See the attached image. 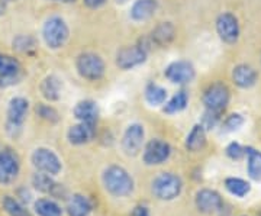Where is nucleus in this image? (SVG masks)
Here are the masks:
<instances>
[{"label": "nucleus", "mask_w": 261, "mask_h": 216, "mask_svg": "<svg viewBox=\"0 0 261 216\" xmlns=\"http://www.w3.org/2000/svg\"><path fill=\"white\" fill-rule=\"evenodd\" d=\"M102 181L105 188L115 198L128 196L134 190L132 176L121 166H109L103 171Z\"/></svg>", "instance_id": "nucleus-1"}, {"label": "nucleus", "mask_w": 261, "mask_h": 216, "mask_svg": "<svg viewBox=\"0 0 261 216\" xmlns=\"http://www.w3.org/2000/svg\"><path fill=\"white\" fill-rule=\"evenodd\" d=\"M183 181L174 173H160L151 183V192L159 200H174L180 196Z\"/></svg>", "instance_id": "nucleus-2"}, {"label": "nucleus", "mask_w": 261, "mask_h": 216, "mask_svg": "<svg viewBox=\"0 0 261 216\" xmlns=\"http://www.w3.org/2000/svg\"><path fill=\"white\" fill-rule=\"evenodd\" d=\"M29 113V102L27 97L16 96L10 99L6 111V131L10 137H18Z\"/></svg>", "instance_id": "nucleus-3"}, {"label": "nucleus", "mask_w": 261, "mask_h": 216, "mask_svg": "<svg viewBox=\"0 0 261 216\" xmlns=\"http://www.w3.org/2000/svg\"><path fill=\"white\" fill-rule=\"evenodd\" d=\"M70 37V29L65 20L60 16H53L45 20L42 26V38L49 49H60L65 45Z\"/></svg>", "instance_id": "nucleus-4"}, {"label": "nucleus", "mask_w": 261, "mask_h": 216, "mask_svg": "<svg viewBox=\"0 0 261 216\" xmlns=\"http://www.w3.org/2000/svg\"><path fill=\"white\" fill-rule=\"evenodd\" d=\"M75 67L79 74L89 82H99L106 71L103 58L94 52H82L77 57Z\"/></svg>", "instance_id": "nucleus-5"}, {"label": "nucleus", "mask_w": 261, "mask_h": 216, "mask_svg": "<svg viewBox=\"0 0 261 216\" xmlns=\"http://www.w3.org/2000/svg\"><path fill=\"white\" fill-rule=\"evenodd\" d=\"M229 99H231L229 89L221 82L207 86L203 93V104L207 111H212V112L224 113L226 106L229 104Z\"/></svg>", "instance_id": "nucleus-6"}, {"label": "nucleus", "mask_w": 261, "mask_h": 216, "mask_svg": "<svg viewBox=\"0 0 261 216\" xmlns=\"http://www.w3.org/2000/svg\"><path fill=\"white\" fill-rule=\"evenodd\" d=\"M23 78V68L18 58L0 54V89H8L20 83Z\"/></svg>", "instance_id": "nucleus-7"}, {"label": "nucleus", "mask_w": 261, "mask_h": 216, "mask_svg": "<svg viewBox=\"0 0 261 216\" xmlns=\"http://www.w3.org/2000/svg\"><path fill=\"white\" fill-rule=\"evenodd\" d=\"M31 161H32V166L38 171L49 174L53 177L57 176L63 169V163L60 160V157L54 151L45 148V147H41V148H37L34 151L31 155Z\"/></svg>", "instance_id": "nucleus-8"}, {"label": "nucleus", "mask_w": 261, "mask_h": 216, "mask_svg": "<svg viewBox=\"0 0 261 216\" xmlns=\"http://www.w3.org/2000/svg\"><path fill=\"white\" fill-rule=\"evenodd\" d=\"M148 57V48L142 44L122 47L116 54V66L122 70H132L145 63Z\"/></svg>", "instance_id": "nucleus-9"}, {"label": "nucleus", "mask_w": 261, "mask_h": 216, "mask_svg": "<svg viewBox=\"0 0 261 216\" xmlns=\"http://www.w3.org/2000/svg\"><path fill=\"white\" fill-rule=\"evenodd\" d=\"M20 171L19 155L12 148L0 150V184H12Z\"/></svg>", "instance_id": "nucleus-10"}, {"label": "nucleus", "mask_w": 261, "mask_h": 216, "mask_svg": "<svg viewBox=\"0 0 261 216\" xmlns=\"http://www.w3.org/2000/svg\"><path fill=\"white\" fill-rule=\"evenodd\" d=\"M216 32L225 44H235L240 38V20L231 12H224L216 19Z\"/></svg>", "instance_id": "nucleus-11"}, {"label": "nucleus", "mask_w": 261, "mask_h": 216, "mask_svg": "<svg viewBox=\"0 0 261 216\" xmlns=\"http://www.w3.org/2000/svg\"><path fill=\"white\" fill-rule=\"evenodd\" d=\"M171 147L170 144L160 138H154L147 142L142 152V160L147 166H160L170 158Z\"/></svg>", "instance_id": "nucleus-12"}, {"label": "nucleus", "mask_w": 261, "mask_h": 216, "mask_svg": "<svg viewBox=\"0 0 261 216\" xmlns=\"http://www.w3.org/2000/svg\"><path fill=\"white\" fill-rule=\"evenodd\" d=\"M164 75L168 82L174 83V85H189L195 80L196 70L193 64L186 60H178L173 61L171 64H168Z\"/></svg>", "instance_id": "nucleus-13"}, {"label": "nucleus", "mask_w": 261, "mask_h": 216, "mask_svg": "<svg viewBox=\"0 0 261 216\" xmlns=\"http://www.w3.org/2000/svg\"><path fill=\"white\" fill-rule=\"evenodd\" d=\"M195 205L197 207V210L205 213V215L221 212L225 206L221 195L216 190H212V188H202V190H199L196 193Z\"/></svg>", "instance_id": "nucleus-14"}, {"label": "nucleus", "mask_w": 261, "mask_h": 216, "mask_svg": "<svg viewBox=\"0 0 261 216\" xmlns=\"http://www.w3.org/2000/svg\"><path fill=\"white\" fill-rule=\"evenodd\" d=\"M145 140V131L144 126L140 123H130L129 126L123 132L122 137V150L125 151L126 155H137L140 154L141 148L144 145Z\"/></svg>", "instance_id": "nucleus-15"}, {"label": "nucleus", "mask_w": 261, "mask_h": 216, "mask_svg": "<svg viewBox=\"0 0 261 216\" xmlns=\"http://www.w3.org/2000/svg\"><path fill=\"white\" fill-rule=\"evenodd\" d=\"M96 137V123L79 122L70 126L67 131V140L71 145H84L93 141Z\"/></svg>", "instance_id": "nucleus-16"}, {"label": "nucleus", "mask_w": 261, "mask_h": 216, "mask_svg": "<svg viewBox=\"0 0 261 216\" xmlns=\"http://www.w3.org/2000/svg\"><path fill=\"white\" fill-rule=\"evenodd\" d=\"M258 80L257 70L250 64H238L232 70V82L240 89H251Z\"/></svg>", "instance_id": "nucleus-17"}, {"label": "nucleus", "mask_w": 261, "mask_h": 216, "mask_svg": "<svg viewBox=\"0 0 261 216\" xmlns=\"http://www.w3.org/2000/svg\"><path fill=\"white\" fill-rule=\"evenodd\" d=\"M159 9L157 0H135L130 8V19L135 22H144L151 19Z\"/></svg>", "instance_id": "nucleus-18"}, {"label": "nucleus", "mask_w": 261, "mask_h": 216, "mask_svg": "<svg viewBox=\"0 0 261 216\" xmlns=\"http://www.w3.org/2000/svg\"><path fill=\"white\" fill-rule=\"evenodd\" d=\"M73 113L79 122L96 123L99 119V106L93 100L86 99L75 104Z\"/></svg>", "instance_id": "nucleus-19"}, {"label": "nucleus", "mask_w": 261, "mask_h": 216, "mask_svg": "<svg viewBox=\"0 0 261 216\" xmlns=\"http://www.w3.org/2000/svg\"><path fill=\"white\" fill-rule=\"evenodd\" d=\"M176 37V28L171 22H161L151 32V42L159 47H167Z\"/></svg>", "instance_id": "nucleus-20"}, {"label": "nucleus", "mask_w": 261, "mask_h": 216, "mask_svg": "<svg viewBox=\"0 0 261 216\" xmlns=\"http://www.w3.org/2000/svg\"><path fill=\"white\" fill-rule=\"evenodd\" d=\"M65 209H67L68 216H89L92 209H93V205H92L90 199L87 196L75 193L68 199Z\"/></svg>", "instance_id": "nucleus-21"}, {"label": "nucleus", "mask_w": 261, "mask_h": 216, "mask_svg": "<svg viewBox=\"0 0 261 216\" xmlns=\"http://www.w3.org/2000/svg\"><path fill=\"white\" fill-rule=\"evenodd\" d=\"M206 145V129L200 125L196 123L195 126L190 129L187 133L186 141H185V147L187 151L190 152H199L205 148Z\"/></svg>", "instance_id": "nucleus-22"}, {"label": "nucleus", "mask_w": 261, "mask_h": 216, "mask_svg": "<svg viewBox=\"0 0 261 216\" xmlns=\"http://www.w3.org/2000/svg\"><path fill=\"white\" fill-rule=\"evenodd\" d=\"M61 80L57 75H47L39 86V90L48 102H57L61 97Z\"/></svg>", "instance_id": "nucleus-23"}, {"label": "nucleus", "mask_w": 261, "mask_h": 216, "mask_svg": "<svg viewBox=\"0 0 261 216\" xmlns=\"http://www.w3.org/2000/svg\"><path fill=\"white\" fill-rule=\"evenodd\" d=\"M247 157V170L252 180H261V151L252 147H245Z\"/></svg>", "instance_id": "nucleus-24"}, {"label": "nucleus", "mask_w": 261, "mask_h": 216, "mask_svg": "<svg viewBox=\"0 0 261 216\" xmlns=\"http://www.w3.org/2000/svg\"><path fill=\"white\" fill-rule=\"evenodd\" d=\"M32 186L37 188L38 192H41V193H49V195H54L56 193V188L58 187V184L54 181L53 176L45 174V173H41V171H38V173L34 174V177H32Z\"/></svg>", "instance_id": "nucleus-25"}, {"label": "nucleus", "mask_w": 261, "mask_h": 216, "mask_svg": "<svg viewBox=\"0 0 261 216\" xmlns=\"http://www.w3.org/2000/svg\"><path fill=\"white\" fill-rule=\"evenodd\" d=\"M145 100L149 106H161L167 102V90L155 83H149L145 89Z\"/></svg>", "instance_id": "nucleus-26"}, {"label": "nucleus", "mask_w": 261, "mask_h": 216, "mask_svg": "<svg viewBox=\"0 0 261 216\" xmlns=\"http://www.w3.org/2000/svg\"><path fill=\"white\" fill-rule=\"evenodd\" d=\"M34 207L38 216H63V209L53 199H38Z\"/></svg>", "instance_id": "nucleus-27"}, {"label": "nucleus", "mask_w": 261, "mask_h": 216, "mask_svg": "<svg viewBox=\"0 0 261 216\" xmlns=\"http://www.w3.org/2000/svg\"><path fill=\"white\" fill-rule=\"evenodd\" d=\"M187 103H189V94L185 90H180L168 102H166L163 111H164V113H167V115H176V113L185 111Z\"/></svg>", "instance_id": "nucleus-28"}, {"label": "nucleus", "mask_w": 261, "mask_h": 216, "mask_svg": "<svg viewBox=\"0 0 261 216\" xmlns=\"http://www.w3.org/2000/svg\"><path fill=\"white\" fill-rule=\"evenodd\" d=\"M225 188L235 196V198H244L250 193L251 186L248 181H245L243 179H238V177H228L225 180Z\"/></svg>", "instance_id": "nucleus-29"}, {"label": "nucleus", "mask_w": 261, "mask_h": 216, "mask_svg": "<svg viewBox=\"0 0 261 216\" xmlns=\"http://www.w3.org/2000/svg\"><path fill=\"white\" fill-rule=\"evenodd\" d=\"M12 45H13V49H16L22 54H32L37 49V41L31 35H18L16 38H13Z\"/></svg>", "instance_id": "nucleus-30"}, {"label": "nucleus", "mask_w": 261, "mask_h": 216, "mask_svg": "<svg viewBox=\"0 0 261 216\" xmlns=\"http://www.w3.org/2000/svg\"><path fill=\"white\" fill-rule=\"evenodd\" d=\"M2 205H3L5 212L9 216H29L28 210L25 209V206L16 198L5 196L3 200H2Z\"/></svg>", "instance_id": "nucleus-31"}, {"label": "nucleus", "mask_w": 261, "mask_h": 216, "mask_svg": "<svg viewBox=\"0 0 261 216\" xmlns=\"http://www.w3.org/2000/svg\"><path fill=\"white\" fill-rule=\"evenodd\" d=\"M35 113H37L42 121H45V122L57 123L60 121V113H58V111H57L54 106H51V104L38 103L37 106H35Z\"/></svg>", "instance_id": "nucleus-32"}, {"label": "nucleus", "mask_w": 261, "mask_h": 216, "mask_svg": "<svg viewBox=\"0 0 261 216\" xmlns=\"http://www.w3.org/2000/svg\"><path fill=\"white\" fill-rule=\"evenodd\" d=\"M245 122V119L243 118V115L240 113H232L229 115L224 122H222V131L224 132H233L237 129H240Z\"/></svg>", "instance_id": "nucleus-33"}, {"label": "nucleus", "mask_w": 261, "mask_h": 216, "mask_svg": "<svg viewBox=\"0 0 261 216\" xmlns=\"http://www.w3.org/2000/svg\"><path fill=\"white\" fill-rule=\"evenodd\" d=\"M221 115H222V113L212 112V111H207V109H206L205 113H203V116H202V122H200V125L205 128L206 131H211V129H214L218 123L221 122Z\"/></svg>", "instance_id": "nucleus-34"}, {"label": "nucleus", "mask_w": 261, "mask_h": 216, "mask_svg": "<svg viewBox=\"0 0 261 216\" xmlns=\"http://www.w3.org/2000/svg\"><path fill=\"white\" fill-rule=\"evenodd\" d=\"M225 154H226V157L231 158V160H241V158L245 157V147H243V145L238 144V142H231V144L225 148Z\"/></svg>", "instance_id": "nucleus-35"}, {"label": "nucleus", "mask_w": 261, "mask_h": 216, "mask_svg": "<svg viewBox=\"0 0 261 216\" xmlns=\"http://www.w3.org/2000/svg\"><path fill=\"white\" fill-rule=\"evenodd\" d=\"M129 216H151V215H149L148 207L144 206V205H138V206H135L134 209H132V212H130Z\"/></svg>", "instance_id": "nucleus-36"}, {"label": "nucleus", "mask_w": 261, "mask_h": 216, "mask_svg": "<svg viewBox=\"0 0 261 216\" xmlns=\"http://www.w3.org/2000/svg\"><path fill=\"white\" fill-rule=\"evenodd\" d=\"M108 0H83V3L89 9H99Z\"/></svg>", "instance_id": "nucleus-37"}, {"label": "nucleus", "mask_w": 261, "mask_h": 216, "mask_svg": "<svg viewBox=\"0 0 261 216\" xmlns=\"http://www.w3.org/2000/svg\"><path fill=\"white\" fill-rule=\"evenodd\" d=\"M60 2H64V3H73L75 0H60Z\"/></svg>", "instance_id": "nucleus-38"}, {"label": "nucleus", "mask_w": 261, "mask_h": 216, "mask_svg": "<svg viewBox=\"0 0 261 216\" xmlns=\"http://www.w3.org/2000/svg\"><path fill=\"white\" fill-rule=\"evenodd\" d=\"M116 2H118V3H126L128 0H116Z\"/></svg>", "instance_id": "nucleus-39"}, {"label": "nucleus", "mask_w": 261, "mask_h": 216, "mask_svg": "<svg viewBox=\"0 0 261 216\" xmlns=\"http://www.w3.org/2000/svg\"><path fill=\"white\" fill-rule=\"evenodd\" d=\"M9 2H16V0H3V3H9Z\"/></svg>", "instance_id": "nucleus-40"}, {"label": "nucleus", "mask_w": 261, "mask_h": 216, "mask_svg": "<svg viewBox=\"0 0 261 216\" xmlns=\"http://www.w3.org/2000/svg\"><path fill=\"white\" fill-rule=\"evenodd\" d=\"M258 216H261V212H260V213H258Z\"/></svg>", "instance_id": "nucleus-41"}]
</instances>
